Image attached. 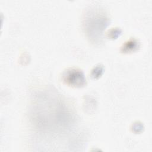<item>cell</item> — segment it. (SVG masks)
Returning <instances> with one entry per match:
<instances>
[{"mask_svg":"<svg viewBox=\"0 0 152 152\" xmlns=\"http://www.w3.org/2000/svg\"><path fill=\"white\" fill-rule=\"evenodd\" d=\"M62 80L65 84L76 87H83L86 84L83 72L78 69H67L63 74Z\"/></svg>","mask_w":152,"mask_h":152,"instance_id":"1","label":"cell"},{"mask_svg":"<svg viewBox=\"0 0 152 152\" xmlns=\"http://www.w3.org/2000/svg\"><path fill=\"white\" fill-rule=\"evenodd\" d=\"M140 47V43L135 39H131L125 42L121 48V51L122 53H130L134 52Z\"/></svg>","mask_w":152,"mask_h":152,"instance_id":"2","label":"cell"},{"mask_svg":"<svg viewBox=\"0 0 152 152\" xmlns=\"http://www.w3.org/2000/svg\"><path fill=\"white\" fill-rule=\"evenodd\" d=\"M103 72V67L100 65H98L96 66L91 72V77L93 78H99Z\"/></svg>","mask_w":152,"mask_h":152,"instance_id":"3","label":"cell"},{"mask_svg":"<svg viewBox=\"0 0 152 152\" xmlns=\"http://www.w3.org/2000/svg\"><path fill=\"white\" fill-rule=\"evenodd\" d=\"M121 34V30L117 28L112 29L107 34V36L112 39H115Z\"/></svg>","mask_w":152,"mask_h":152,"instance_id":"4","label":"cell"}]
</instances>
